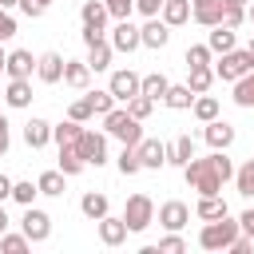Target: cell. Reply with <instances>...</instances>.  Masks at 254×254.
Returning <instances> with one entry per match:
<instances>
[{"instance_id":"cell-50","label":"cell","mask_w":254,"mask_h":254,"mask_svg":"<svg viewBox=\"0 0 254 254\" xmlns=\"http://www.w3.org/2000/svg\"><path fill=\"white\" fill-rule=\"evenodd\" d=\"M250 246H254V238H250V234H238V238L230 242V254H250Z\"/></svg>"},{"instance_id":"cell-39","label":"cell","mask_w":254,"mask_h":254,"mask_svg":"<svg viewBox=\"0 0 254 254\" xmlns=\"http://www.w3.org/2000/svg\"><path fill=\"white\" fill-rule=\"evenodd\" d=\"M210 56H214L210 44H190V48H187V67H206Z\"/></svg>"},{"instance_id":"cell-46","label":"cell","mask_w":254,"mask_h":254,"mask_svg":"<svg viewBox=\"0 0 254 254\" xmlns=\"http://www.w3.org/2000/svg\"><path fill=\"white\" fill-rule=\"evenodd\" d=\"M183 250H187V242L179 238V230H171V234L159 242V254H183Z\"/></svg>"},{"instance_id":"cell-35","label":"cell","mask_w":254,"mask_h":254,"mask_svg":"<svg viewBox=\"0 0 254 254\" xmlns=\"http://www.w3.org/2000/svg\"><path fill=\"white\" fill-rule=\"evenodd\" d=\"M234 103L238 107H254V71H246L242 79H234Z\"/></svg>"},{"instance_id":"cell-31","label":"cell","mask_w":254,"mask_h":254,"mask_svg":"<svg viewBox=\"0 0 254 254\" xmlns=\"http://www.w3.org/2000/svg\"><path fill=\"white\" fill-rule=\"evenodd\" d=\"M83 167H87V163L79 159V151H75V143H64V147H60V171H64V175L71 179V175H79Z\"/></svg>"},{"instance_id":"cell-44","label":"cell","mask_w":254,"mask_h":254,"mask_svg":"<svg viewBox=\"0 0 254 254\" xmlns=\"http://www.w3.org/2000/svg\"><path fill=\"white\" fill-rule=\"evenodd\" d=\"M103 4H107L111 20H131V12H135V0H103Z\"/></svg>"},{"instance_id":"cell-3","label":"cell","mask_w":254,"mask_h":254,"mask_svg":"<svg viewBox=\"0 0 254 254\" xmlns=\"http://www.w3.org/2000/svg\"><path fill=\"white\" fill-rule=\"evenodd\" d=\"M103 127H107V135H115L123 147H139V143H143V127H139V119H135L127 107H111V111L103 115Z\"/></svg>"},{"instance_id":"cell-48","label":"cell","mask_w":254,"mask_h":254,"mask_svg":"<svg viewBox=\"0 0 254 254\" xmlns=\"http://www.w3.org/2000/svg\"><path fill=\"white\" fill-rule=\"evenodd\" d=\"M16 36V20L8 16V8H0V40H12Z\"/></svg>"},{"instance_id":"cell-14","label":"cell","mask_w":254,"mask_h":254,"mask_svg":"<svg viewBox=\"0 0 254 254\" xmlns=\"http://www.w3.org/2000/svg\"><path fill=\"white\" fill-rule=\"evenodd\" d=\"M159 222H163L167 230H183V226L190 222V210H187V202H179V198L163 202V206H159Z\"/></svg>"},{"instance_id":"cell-51","label":"cell","mask_w":254,"mask_h":254,"mask_svg":"<svg viewBox=\"0 0 254 254\" xmlns=\"http://www.w3.org/2000/svg\"><path fill=\"white\" fill-rule=\"evenodd\" d=\"M8 147H12V131H8V119L0 115V155H8Z\"/></svg>"},{"instance_id":"cell-55","label":"cell","mask_w":254,"mask_h":254,"mask_svg":"<svg viewBox=\"0 0 254 254\" xmlns=\"http://www.w3.org/2000/svg\"><path fill=\"white\" fill-rule=\"evenodd\" d=\"M8 226H12V222H8V210H4V202H0V234H4Z\"/></svg>"},{"instance_id":"cell-41","label":"cell","mask_w":254,"mask_h":254,"mask_svg":"<svg viewBox=\"0 0 254 254\" xmlns=\"http://www.w3.org/2000/svg\"><path fill=\"white\" fill-rule=\"evenodd\" d=\"M36 194H40V187H36V183H12V198H16L20 206H32V202H36Z\"/></svg>"},{"instance_id":"cell-36","label":"cell","mask_w":254,"mask_h":254,"mask_svg":"<svg viewBox=\"0 0 254 254\" xmlns=\"http://www.w3.org/2000/svg\"><path fill=\"white\" fill-rule=\"evenodd\" d=\"M194 115H198L202 123L218 119V99H214V95H206V91H202V95H194Z\"/></svg>"},{"instance_id":"cell-42","label":"cell","mask_w":254,"mask_h":254,"mask_svg":"<svg viewBox=\"0 0 254 254\" xmlns=\"http://www.w3.org/2000/svg\"><path fill=\"white\" fill-rule=\"evenodd\" d=\"M151 107H155V99H147V95H143V91H139V95H135V99H127V111H131V115H135V119H139V123H143V119H147V115H151Z\"/></svg>"},{"instance_id":"cell-20","label":"cell","mask_w":254,"mask_h":254,"mask_svg":"<svg viewBox=\"0 0 254 254\" xmlns=\"http://www.w3.org/2000/svg\"><path fill=\"white\" fill-rule=\"evenodd\" d=\"M190 159H194V139H190V135H179L175 143H167V163L187 167Z\"/></svg>"},{"instance_id":"cell-28","label":"cell","mask_w":254,"mask_h":254,"mask_svg":"<svg viewBox=\"0 0 254 254\" xmlns=\"http://www.w3.org/2000/svg\"><path fill=\"white\" fill-rule=\"evenodd\" d=\"M159 16H163L171 28H179V24H187V20H190V0H167Z\"/></svg>"},{"instance_id":"cell-24","label":"cell","mask_w":254,"mask_h":254,"mask_svg":"<svg viewBox=\"0 0 254 254\" xmlns=\"http://www.w3.org/2000/svg\"><path fill=\"white\" fill-rule=\"evenodd\" d=\"M87 79H91L87 60H83V64H75V60H67V64H64V83H67V87H79V91H83V87H87Z\"/></svg>"},{"instance_id":"cell-37","label":"cell","mask_w":254,"mask_h":254,"mask_svg":"<svg viewBox=\"0 0 254 254\" xmlns=\"http://www.w3.org/2000/svg\"><path fill=\"white\" fill-rule=\"evenodd\" d=\"M115 167H119V175H139V171H143V159H139L135 147H123V155H119Z\"/></svg>"},{"instance_id":"cell-59","label":"cell","mask_w":254,"mask_h":254,"mask_svg":"<svg viewBox=\"0 0 254 254\" xmlns=\"http://www.w3.org/2000/svg\"><path fill=\"white\" fill-rule=\"evenodd\" d=\"M226 4H242V8H246V4H250V0H226Z\"/></svg>"},{"instance_id":"cell-33","label":"cell","mask_w":254,"mask_h":254,"mask_svg":"<svg viewBox=\"0 0 254 254\" xmlns=\"http://www.w3.org/2000/svg\"><path fill=\"white\" fill-rule=\"evenodd\" d=\"M64 171H44L40 179H36V187H40V194H48V198H56V194H64Z\"/></svg>"},{"instance_id":"cell-29","label":"cell","mask_w":254,"mask_h":254,"mask_svg":"<svg viewBox=\"0 0 254 254\" xmlns=\"http://www.w3.org/2000/svg\"><path fill=\"white\" fill-rule=\"evenodd\" d=\"M167 87H171V79L163 75V71H151V75H143V95L147 99H167Z\"/></svg>"},{"instance_id":"cell-34","label":"cell","mask_w":254,"mask_h":254,"mask_svg":"<svg viewBox=\"0 0 254 254\" xmlns=\"http://www.w3.org/2000/svg\"><path fill=\"white\" fill-rule=\"evenodd\" d=\"M79 131H83V123H79V119H67V123H60V127H52V143H56V147L75 143V139H79Z\"/></svg>"},{"instance_id":"cell-16","label":"cell","mask_w":254,"mask_h":254,"mask_svg":"<svg viewBox=\"0 0 254 254\" xmlns=\"http://www.w3.org/2000/svg\"><path fill=\"white\" fill-rule=\"evenodd\" d=\"M24 143H28L32 151L48 147V143H52V123H48V119H28V123H24Z\"/></svg>"},{"instance_id":"cell-47","label":"cell","mask_w":254,"mask_h":254,"mask_svg":"<svg viewBox=\"0 0 254 254\" xmlns=\"http://www.w3.org/2000/svg\"><path fill=\"white\" fill-rule=\"evenodd\" d=\"M48 4H52V0H20L24 16H44V12H48Z\"/></svg>"},{"instance_id":"cell-43","label":"cell","mask_w":254,"mask_h":254,"mask_svg":"<svg viewBox=\"0 0 254 254\" xmlns=\"http://www.w3.org/2000/svg\"><path fill=\"white\" fill-rule=\"evenodd\" d=\"M91 115H95V107H91V99H87V95H83V99H75V103L67 107V119H79V123H87Z\"/></svg>"},{"instance_id":"cell-57","label":"cell","mask_w":254,"mask_h":254,"mask_svg":"<svg viewBox=\"0 0 254 254\" xmlns=\"http://www.w3.org/2000/svg\"><path fill=\"white\" fill-rule=\"evenodd\" d=\"M246 20H250V24H254V0H250V4H246Z\"/></svg>"},{"instance_id":"cell-38","label":"cell","mask_w":254,"mask_h":254,"mask_svg":"<svg viewBox=\"0 0 254 254\" xmlns=\"http://www.w3.org/2000/svg\"><path fill=\"white\" fill-rule=\"evenodd\" d=\"M28 246H32V238H28V234H8V230L0 234V250H4V254H24Z\"/></svg>"},{"instance_id":"cell-4","label":"cell","mask_w":254,"mask_h":254,"mask_svg":"<svg viewBox=\"0 0 254 254\" xmlns=\"http://www.w3.org/2000/svg\"><path fill=\"white\" fill-rule=\"evenodd\" d=\"M246 71H254V52H250V48H242V52L234 48V52H226V56L214 64V75H218V79H226V83L242 79Z\"/></svg>"},{"instance_id":"cell-53","label":"cell","mask_w":254,"mask_h":254,"mask_svg":"<svg viewBox=\"0 0 254 254\" xmlns=\"http://www.w3.org/2000/svg\"><path fill=\"white\" fill-rule=\"evenodd\" d=\"M95 40H103V28H87L83 24V44H95Z\"/></svg>"},{"instance_id":"cell-26","label":"cell","mask_w":254,"mask_h":254,"mask_svg":"<svg viewBox=\"0 0 254 254\" xmlns=\"http://www.w3.org/2000/svg\"><path fill=\"white\" fill-rule=\"evenodd\" d=\"M4 99H8V107H28L32 103V83L28 79H8Z\"/></svg>"},{"instance_id":"cell-58","label":"cell","mask_w":254,"mask_h":254,"mask_svg":"<svg viewBox=\"0 0 254 254\" xmlns=\"http://www.w3.org/2000/svg\"><path fill=\"white\" fill-rule=\"evenodd\" d=\"M16 4H20V0H0V8H16Z\"/></svg>"},{"instance_id":"cell-10","label":"cell","mask_w":254,"mask_h":254,"mask_svg":"<svg viewBox=\"0 0 254 254\" xmlns=\"http://www.w3.org/2000/svg\"><path fill=\"white\" fill-rule=\"evenodd\" d=\"M64 56L60 52H44L40 60H36V75H40V83H60L64 79Z\"/></svg>"},{"instance_id":"cell-22","label":"cell","mask_w":254,"mask_h":254,"mask_svg":"<svg viewBox=\"0 0 254 254\" xmlns=\"http://www.w3.org/2000/svg\"><path fill=\"white\" fill-rule=\"evenodd\" d=\"M107 206H111V202H107V194H99V190H87V194L79 198V210H83L91 222H99V218L107 214Z\"/></svg>"},{"instance_id":"cell-52","label":"cell","mask_w":254,"mask_h":254,"mask_svg":"<svg viewBox=\"0 0 254 254\" xmlns=\"http://www.w3.org/2000/svg\"><path fill=\"white\" fill-rule=\"evenodd\" d=\"M238 222H242V234H250V238H254V206H250V210H242V218H238Z\"/></svg>"},{"instance_id":"cell-1","label":"cell","mask_w":254,"mask_h":254,"mask_svg":"<svg viewBox=\"0 0 254 254\" xmlns=\"http://www.w3.org/2000/svg\"><path fill=\"white\" fill-rule=\"evenodd\" d=\"M183 179H187V183H190V190H198V194H218V190H222V183H226L210 155H206V159H190V163L183 167Z\"/></svg>"},{"instance_id":"cell-32","label":"cell","mask_w":254,"mask_h":254,"mask_svg":"<svg viewBox=\"0 0 254 254\" xmlns=\"http://www.w3.org/2000/svg\"><path fill=\"white\" fill-rule=\"evenodd\" d=\"M234 187L242 198H254V159H246L242 167H234Z\"/></svg>"},{"instance_id":"cell-5","label":"cell","mask_w":254,"mask_h":254,"mask_svg":"<svg viewBox=\"0 0 254 254\" xmlns=\"http://www.w3.org/2000/svg\"><path fill=\"white\" fill-rule=\"evenodd\" d=\"M123 222H127V230H131V234L147 230V226L155 222V202H151L147 194H131V198H127V206H123Z\"/></svg>"},{"instance_id":"cell-21","label":"cell","mask_w":254,"mask_h":254,"mask_svg":"<svg viewBox=\"0 0 254 254\" xmlns=\"http://www.w3.org/2000/svg\"><path fill=\"white\" fill-rule=\"evenodd\" d=\"M206 44H210V52H218V56L234 52V28H226V24H214V28H210V36H206Z\"/></svg>"},{"instance_id":"cell-6","label":"cell","mask_w":254,"mask_h":254,"mask_svg":"<svg viewBox=\"0 0 254 254\" xmlns=\"http://www.w3.org/2000/svg\"><path fill=\"white\" fill-rule=\"evenodd\" d=\"M75 151H79V159H83V163H95V167H99V163H107V139H103L99 131H87V127H83V131H79V139H75Z\"/></svg>"},{"instance_id":"cell-18","label":"cell","mask_w":254,"mask_h":254,"mask_svg":"<svg viewBox=\"0 0 254 254\" xmlns=\"http://www.w3.org/2000/svg\"><path fill=\"white\" fill-rule=\"evenodd\" d=\"M135 151H139L143 167H151V171H159V167L167 163V143H159V139H143Z\"/></svg>"},{"instance_id":"cell-19","label":"cell","mask_w":254,"mask_h":254,"mask_svg":"<svg viewBox=\"0 0 254 254\" xmlns=\"http://www.w3.org/2000/svg\"><path fill=\"white\" fill-rule=\"evenodd\" d=\"M123 238H127V222L103 214V218H99V242H103V246H119Z\"/></svg>"},{"instance_id":"cell-54","label":"cell","mask_w":254,"mask_h":254,"mask_svg":"<svg viewBox=\"0 0 254 254\" xmlns=\"http://www.w3.org/2000/svg\"><path fill=\"white\" fill-rule=\"evenodd\" d=\"M4 198H12V179H8V175H0V202H4Z\"/></svg>"},{"instance_id":"cell-30","label":"cell","mask_w":254,"mask_h":254,"mask_svg":"<svg viewBox=\"0 0 254 254\" xmlns=\"http://www.w3.org/2000/svg\"><path fill=\"white\" fill-rule=\"evenodd\" d=\"M163 103H167V107H175V111H183V107H194V91H190L187 83H171Z\"/></svg>"},{"instance_id":"cell-7","label":"cell","mask_w":254,"mask_h":254,"mask_svg":"<svg viewBox=\"0 0 254 254\" xmlns=\"http://www.w3.org/2000/svg\"><path fill=\"white\" fill-rule=\"evenodd\" d=\"M111 95L119 99V103H127V99H135L139 91H143V75H135L131 67H123V71H111Z\"/></svg>"},{"instance_id":"cell-11","label":"cell","mask_w":254,"mask_h":254,"mask_svg":"<svg viewBox=\"0 0 254 254\" xmlns=\"http://www.w3.org/2000/svg\"><path fill=\"white\" fill-rule=\"evenodd\" d=\"M222 8H226V0H190V16H194L202 28L222 24Z\"/></svg>"},{"instance_id":"cell-9","label":"cell","mask_w":254,"mask_h":254,"mask_svg":"<svg viewBox=\"0 0 254 254\" xmlns=\"http://www.w3.org/2000/svg\"><path fill=\"white\" fill-rule=\"evenodd\" d=\"M20 230L32 238V242H44L48 234H52V218L44 214V210H36V206H24V218H20Z\"/></svg>"},{"instance_id":"cell-2","label":"cell","mask_w":254,"mask_h":254,"mask_svg":"<svg viewBox=\"0 0 254 254\" xmlns=\"http://www.w3.org/2000/svg\"><path fill=\"white\" fill-rule=\"evenodd\" d=\"M242 234V222H234L230 214H222V218H210L202 230H198V246L202 250H230V242Z\"/></svg>"},{"instance_id":"cell-27","label":"cell","mask_w":254,"mask_h":254,"mask_svg":"<svg viewBox=\"0 0 254 254\" xmlns=\"http://www.w3.org/2000/svg\"><path fill=\"white\" fill-rule=\"evenodd\" d=\"M194 214H198L202 222H210V218H222V214H226V202H222L218 194H198V206H194Z\"/></svg>"},{"instance_id":"cell-23","label":"cell","mask_w":254,"mask_h":254,"mask_svg":"<svg viewBox=\"0 0 254 254\" xmlns=\"http://www.w3.org/2000/svg\"><path fill=\"white\" fill-rule=\"evenodd\" d=\"M107 16H111V12H107V4H103V0H87V4L79 8V20H83L87 28H103V24H107Z\"/></svg>"},{"instance_id":"cell-17","label":"cell","mask_w":254,"mask_h":254,"mask_svg":"<svg viewBox=\"0 0 254 254\" xmlns=\"http://www.w3.org/2000/svg\"><path fill=\"white\" fill-rule=\"evenodd\" d=\"M111 52H115V48H111L107 36L95 40V44H87V67H91V71H107V67H111Z\"/></svg>"},{"instance_id":"cell-49","label":"cell","mask_w":254,"mask_h":254,"mask_svg":"<svg viewBox=\"0 0 254 254\" xmlns=\"http://www.w3.org/2000/svg\"><path fill=\"white\" fill-rule=\"evenodd\" d=\"M163 4H167V0H135V8H139L143 16H159V12H163Z\"/></svg>"},{"instance_id":"cell-13","label":"cell","mask_w":254,"mask_h":254,"mask_svg":"<svg viewBox=\"0 0 254 254\" xmlns=\"http://www.w3.org/2000/svg\"><path fill=\"white\" fill-rule=\"evenodd\" d=\"M202 139L210 143V151H226V147L234 143V127H230L226 119H210L206 131H202Z\"/></svg>"},{"instance_id":"cell-45","label":"cell","mask_w":254,"mask_h":254,"mask_svg":"<svg viewBox=\"0 0 254 254\" xmlns=\"http://www.w3.org/2000/svg\"><path fill=\"white\" fill-rule=\"evenodd\" d=\"M242 20H246V8H242V4H226V8H222V24H226V28H238Z\"/></svg>"},{"instance_id":"cell-40","label":"cell","mask_w":254,"mask_h":254,"mask_svg":"<svg viewBox=\"0 0 254 254\" xmlns=\"http://www.w3.org/2000/svg\"><path fill=\"white\" fill-rule=\"evenodd\" d=\"M87 99H91V107H95V115H107V111H111V107L119 103V99L111 95V87H107V91H87Z\"/></svg>"},{"instance_id":"cell-60","label":"cell","mask_w":254,"mask_h":254,"mask_svg":"<svg viewBox=\"0 0 254 254\" xmlns=\"http://www.w3.org/2000/svg\"><path fill=\"white\" fill-rule=\"evenodd\" d=\"M246 48H250V52H254V36H250V44H246Z\"/></svg>"},{"instance_id":"cell-56","label":"cell","mask_w":254,"mask_h":254,"mask_svg":"<svg viewBox=\"0 0 254 254\" xmlns=\"http://www.w3.org/2000/svg\"><path fill=\"white\" fill-rule=\"evenodd\" d=\"M4 67H8V52L0 48V71H4Z\"/></svg>"},{"instance_id":"cell-12","label":"cell","mask_w":254,"mask_h":254,"mask_svg":"<svg viewBox=\"0 0 254 254\" xmlns=\"http://www.w3.org/2000/svg\"><path fill=\"white\" fill-rule=\"evenodd\" d=\"M139 32H143V48H163V44L171 40V24H167L163 16H147V24H143Z\"/></svg>"},{"instance_id":"cell-15","label":"cell","mask_w":254,"mask_h":254,"mask_svg":"<svg viewBox=\"0 0 254 254\" xmlns=\"http://www.w3.org/2000/svg\"><path fill=\"white\" fill-rule=\"evenodd\" d=\"M8 79H32V71H36V60H32V52H24V48H16V52H8Z\"/></svg>"},{"instance_id":"cell-25","label":"cell","mask_w":254,"mask_h":254,"mask_svg":"<svg viewBox=\"0 0 254 254\" xmlns=\"http://www.w3.org/2000/svg\"><path fill=\"white\" fill-rule=\"evenodd\" d=\"M187 71H190V75H187V87H190L194 95H202V91H210V83L218 79L210 64H206V67H187Z\"/></svg>"},{"instance_id":"cell-8","label":"cell","mask_w":254,"mask_h":254,"mask_svg":"<svg viewBox=\"0 0 254 254\" xmlns=\"http://www.w3.org/2000/svg\"><path fill=\"white\" fill-rule=\"evenodd\" d=\"M111 48H115V52H135V48H143V32H139L131 20H115V28H111Z\"/></svg>"}]
</instances>
